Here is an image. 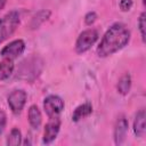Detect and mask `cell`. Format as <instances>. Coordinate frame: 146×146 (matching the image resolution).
Segmentation results:
<instances>
[{
  "instance_id": "obj_14",
  "label": "cell",
  "mask_w": 146,
  "mask_h": 146,
  "mask_svg": "<svg viewBox=\"0 0 146 146\" xmlns=\"http://www.w3.org/2000/svg\"><path fill=\"white\" fill-rule=\"evenodd\" d=\"M50 16V11L49 10H41L39 11L33 18H32V22H31V27L32 29H36L41 23H43L44 21H47Z\"/></svg>"
},
{
  "instance_id": "obj_6",
  "label": "cell",
  "mask_w": 146,
  "mask_h": 146,
  "mask_svg": "<svg viewBox=\"0 0 146 146\" xmlns=\"http://www.w3.org/2000/svg\"><path fill=\"white\" fill-rule=\"evenodd\" d=\"M26 98H27V95L22 89L14 90L8 96V105L10 107V110L13 111V113L18 114L22 112V110L26 103Z\"/></svg>"
},
{
  "instance_id": "obj_17",
  "label": "cell",
  "mask_w": 146,
  "mask_h": 146,
  "mask_svg": "<svg viewBox=\"0 0 146 146\" xmlns=\"http://www.w3.org/2000/svg\"><path fill=\"white\" fill-rule=\"evenodd\" d=\"M97 19V14L95 11H89L88 14H86L84 16V23L87 25H91L95 23V21Z\"/></svg>"
},
{
  "instance_id": "obj_3",
  "label": "cell",
  "mask_w": 146,
  "mask_h": 146,
  "mask_svg": "<svg viewBox=\"0 0 146 146\" xmlns=\"http://www.w3.org/2000/svg\"><path fill=\"white\" fill-rule=\"evenodd\" d=\"M98 40V32L95 29H89L80 33V35L76 39L75 42V51L78 54L86 52L91 48V46L95 44V42Z\"/></svg>"
},
{
  "instance_id": "obj_11",
  "label": "cell",
  "mask_w": 146,
  "mask_h": 146,
  "mask_svg": "<svg viewBox=\"0 0 146 146\" xmlns=\"http://www.w3.org/2000/svg\"><path fill=\"white\" fill-rule=\"evenodd\" d=\"M91 113H92V106L89 103H84V104L78 106L74 110V112L72 114V120L74 122H78L81 119H84V117L89 116Z\"/></svg>"
},
{
  "instance_id": "obj_16",
  "label": "cell",
  "mask_w": 146,
  "mask_h": 146,
  "mask_svg": "<svg viewBox=\"0 0 146 146\" xmlns=\"http://www.w3.org/2000/svg\"><path fill=\"white\" fill-rule=\"evenodd\" d=\"M145 26H146V14L141 13L138 19V27L140 31V35H141V40L143 42H145Z\"/></svg>"
},
{
  "instance_id": "obj_19",
  "label": "cell",
  "mask_w": 146,
  "mask_h": 146,
  "mask_svg": "<svg viewBox=\"0 0 146 146\" xmlns=\"http://www.w3.org/2000/svg\"><path fill=\"white\" fill-rule=\"evenodd\" d=\"M6 123H7V115L2 110H0V133L3 132L6 128Z\"/></svg>"
},
{
  "instance_id": "obj_8",
  "label": "cell",
  "mask_w": 146,
  "mask_h": 146,
  "mask_svg": "<svg viewBox=\"0 0 146 146\" xmlns=\"http://www.w3.org/2000/svg\"><path fill=\"white\" fill-rule=\"evenodd\" d=\"M128 131V120L124 115H120L114 125V141L116 145L123 144Z\"/></svg>"
},
{
  "instance_id": "obj_5",
  "label": "cell",
  "mask_w": 146,
  "mask_h": 146,
  "mask_svg": "<svg viewBox=\"0 0 146 146\" xmlns=\"http://www.w3.org/2000/svg\"><path fill=\"white\" fill-rule=\"evenodd\" d=\"M24 50H25V42L23 40L18 39V40H14V41L9 42L7 46H5L2 48V50L0 51V55L2 58L15 59L18 56H21Z\"/></svg>"
},
{
  "instance_id": "obj_10",
  "label": "cell",
  "mask_w": 146,
  "mask_h": 146,
  "mask_svg": "<svg viewBox=\"0 0 146 146\" xmlns=\"http://www.w3.org/2000/svg\"><path fill=\"white\" fill-rule=\"evenodd\" d=\"M27 116H29L30 125H31L33 129H39L40 125H41L42 116H41V112L39 111V108H38L36 105H32V106H30Z\"/></svg>"
},
{
  "instance_id": "obj_12",
  "label": "cell",
  "mask_w": 146,
  "mask_h": 146,
  "mask_svg": "<svg viewBox=\"0 0 146 146\" xmlns=\"http://www.w3.org/2000/svg\"><path fill=\"white\" fill-rule=\"evenodd\" d=\"M14 71V63L13 59L3 58V60L0 63V80H5L11 75Z\"/></svg>"
},
{
  "instance_id": "obj_20",
  "label": "cell",
  "mask_w": 146,
  "mask_h": 146,
  "mask_svg": "<svg viewBox=\"0 0 146 146\" xmlns=\"http://www.w3.org/2000/svg\"><path fill=\"white\" fill-rule=\"evenodd\" d=\"M6 2H7V0H0V10H1V9L5 7Z\"/></svg>"
},
{
  "instance_id": "obj_13",
  "label": "cell",
  "mask_w": 146,
  "mask_h": 146,
  "mask_svg": "<svg viewBox=\"0 0 146 146\" xmlns=\"http://www.w3.org/2000/svg\"><path fill=\"white\" fill-rule=\"evenodd\" d=\"M131 88V78L129 74H124L117 82V91L121 95H127Z\"/></svg>"
},
{
  "instance_id": "obj_1",
  "label": "cell",
  "mask_w": 146,
  "mask_h": 146,
  "mask_svg": "<svg viewBox=\"0 0 146 146\" xmlns=\"http://www.w3.org/2000/svg\"><path fill=\"white\" fill-rule=\"evenodd\" d=\"M129 40V29L122 23H115L104 34L99 46L97 47V55L99 57H107L127 46Z\"/></svg>"
},
{
  "instance_id": "obj_15",
  "label": "cell",
  "mask_w": 146,
  "mask_h": 146,
  "mask_svg": "<svg viewBox=\"0 0 146 146\" xmlns=\"http://www.w3.org/2000/svg\"><path fill=\"white\" fill-rule=\"evenodd\" d=\"M22 143V133L17 128H13L8 138H7V144L8 145H13V146H17Z\"/></svg>"
},
{
  "instance_id": "obj_2",
  "label": "cell",
  "mask_w": 146,
  "mask_h": 146,
  "mask_svg": "<svg viewBox=\"0 0 146 146\" xmlns=\"http://www.w3.org/2000/svg\"><path fill=\"white\" fill-rule=\"evenodd\" d=\"M19 25V14L15 10L9 11L0 18V43L7 40Z\"/></svg>"
},
{
  "instance_id": "obj_7",
  "label": "cell",
  "mask_w": 146,
  "mask_h": 146,
  "mask_svg": "<svg viewBox=\"0 0 146 146\" xmlns=\"http://www.w3.org/2000/svg\"><path fill=\"white\" fill-rule=\"evenodd\" d=\"M59 128H60V120L58 116H54V117H49L48 123L44 127V132H43V143L44 144H50L52 143L58 132H59Z\"/></svg>"
},
{
  "instance_id": "obj_18",
  "label": "cell",
  "mask_w": 146,
  "mask_h": 146,
  "mask_svg": "<svg viewBox=\"0 0 146 146\" xmlns=\"http://www.w3.org/2000/svg\"><path fill=\"white\" fill-rule=\"evenodd\" d=\"M132 7V0H121L120 1V8L122 11H128Z\"/></svg>"
},
{
  "instance_id": "obj_4",
  "label": "cell",
  "mask_w": 146,
  "mask_h": 146,
  "mask_svg": "<svg viewBox=\"0 0 146 146\" xmlns=\"http://www.w3.org/2000/svg\"><path fill=\"white\" fill-rule=\"evenodd\" d=\"M43 108H44L46 114L49 117L58 116V114L64 110V102L60 97L55 96V95H50V96L44 98Z\"/></svg>"
},
{
  "instance_id": "obj_9",
  "label": "cell",
  "mask_w": 146,
  "mask_h": 146,
  "mask_svg": "<svg viewBox=\"0 0 146 146\" xmlns=\"http://www.w3.org/2000/svg\"><path fill=\"white\" fill-rule=\"evenodd\" d=\"M146 113L145 110H140L135 117L133 121V132L137 137H144L145 136V131H146Z\"/></svg>"
}]
</instances>
